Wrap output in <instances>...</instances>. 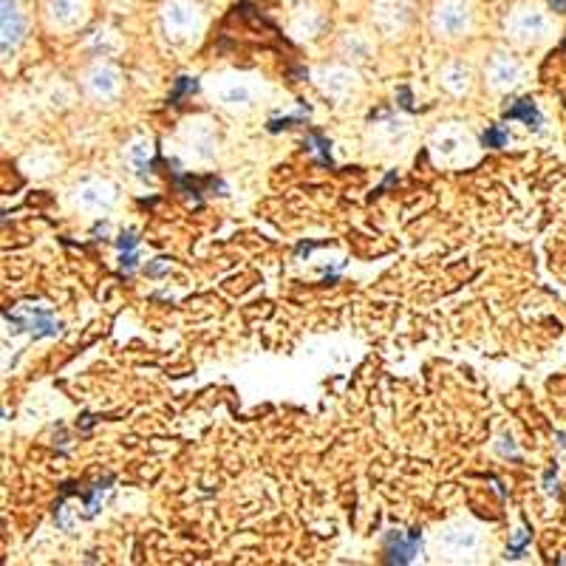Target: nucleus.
Masks as SVG:
<instances>
[{
    "label": "nucleus",
    "instance_id": "f257e3e1",
    "mask_svg": "<svg viewBox=\"0 0 566 566\" xmlns=\"http://www.w3.org/2000/svg\"><path fill=\"white\" fill-rule=\"evenodd\" d=\"M419 544H422V530L414 527L408 533H399V530H388L383 539V553H385V564H397L405 566L411 564L419 553Z\"/></svg>",
    "mask_w": 566,
    "mask_h": 566
},
{
    "label": "nucleus",
    "instance_id": "f03ea898",
    "mask_svg": "<svg viewBox=\"0 0 566 566\" xmlns=\"http://www.w3.org/2000/svg\"><path fill=\"white\" fill-rule=\"evenodd\" d=\"M3 320L12 324L18 331H32L34 338H57L63 331V326L52 317V312L32 309V306H23L21 315L3 312Z\"/></svg>",
    "mask_w": 566,
    "mask_h": 566
},
{
    "label": "nucleus",
    "instance_id": "7ed1b4c3",
    "mask_svg": "<svg viewBox=\"0 0 566 566\" xmlns=\"http://www.w3.org/2000/svg\"><path fill=\"white\" fill-rule=\"evenodd\" d=\"M0 9H3V57H9L26 34V21L18 9V0H0Z\"/></svg>",
    "mask_w": 566,
    "mask_h": 566
},
{
    "label": "nucleus",
    "instance_id": "20e7f679",
    "mask_svg": "<svg viewBox=\"0 0 566 566\" xmlns=\"http://www.w3.org/2000/svg\"><path fill=\"white\" fill-rule=\"evenodd\" d=\"M505 120H521L527 122V128L533 131L541 128V114L539 109H535L533 100H519L516 105H510V109L505 111Z\"/></svg>",
    "mask_w": 566,
    "mask_h": 566
},
{
    "label": "nucleus",
    "instance_id": "39448f33",
    "mask_svg": "<svg viewBox=\"0 0 566 566\" xmlns=\"http://www.w3.org/2000/svg\"><path fill=\"white\" fill-rule=\"evenodd\" d=\"M306 145H315V148H309V150H317V154H320V159H317V162L326 165V168H335V159H331V154H329L331 145H329V139L320 134V131H312L309 142H306Z\"/></svg>",
    "mask_w": 566,
    "mask_h": 566
},
{
    "label": "nucleus",
    "instance_id": "423d86ee",
    "mask_svg": "<svg viewBox=\"0 0 566 566\" xmlns=\"http://www.w3.org/2000/svg\"><path fill=\"white\" fill-rule=\"evenodd\" d=\"M196 91H199V82L193 80V77H179V80H176V88H173V91H170L168 102H170V105H179V102H182L184 97L196 94Z\"/></svg>",
    "mask_w": 566,
    "mask_h": 566
},
{
    "label": "nucleus",
    "instance_id": "0eeeda50",
    "mask_svg": "<svg viewBox=\"0 0 566 566\" xmlns=\"http://www.w3.org/2000/svg\"><path fill=\"white\" fill-rule=\"evenodd\" d=\"M482 145H485V148H505L507 131L501 128V125H490V128L482 134Z\"/></svg>",
    "mask_w": 566,
    "mask_h": 566
},
{
    "label": "nucleus",
    "instance_id": "6e6552de",
    "mask_svg": "<svg viewBox=\"0 0 566 566\" xmlns=\"http://www.w3.org/2000/svg\"><path fill=\"white\" fill-rule=\"evenodd\" d=\"M136 267H139V256H136V250L122 252V258H120V275H122V278L134 275Z\"/></svg>",
    "mask_w": 566,
    "mask_h": 566
},
{
    "label": "nucleus",
    "instance_id": "1a4fd4ad",
    "mask_svg": "<svg viewBox=\"0 0 566 566\" xmlns=\"http://www.w3.org/2000/svg\"><path fill=\"white\" fill-rule=\"evenodd\" d=\"M297 122H306V116L297 114V116H283V120H270V125H267V128H270V134H278V131L292 128V125H297Z\"/></svg>",
    "mask_w": 566,
    "mask_h": 566
},
{
    "label": "nucleus",
    "instance_id": "9d476101",
    "mask_svg": "<svg viewBox=\"0 0 566 566\" xmlns=\"http://www.w3.org/2000/svg\"><path fill=\"white\" fill-rule=\"evenodd\" d=\"M136 244H139V238L134 236V233H122L120 238H116V247H120L122 252H128V250H136Z\"/></svg>",
    "mask_w": 566,
    "mask_h": 566
},
{
    "label": "nucleus",
    "instance_id": "9b49d317",
    "mask_svg": "<svg viewBox=\"0 0 566 566\" xmlns=\"http://www.w3.org/2000/svg\"><path fill=\"white\" fill-rule=\"evenodd\" d=\"M317 247H329V241H304V244H297L295 256H309V252L317 250Z\"/></svg>",
    "mask_w": 566,
    "mask_h": 566
},
{
    "label": "nucleus",
    "instance_id": "f8f14e48",
    "mask_svg": "<svg viewBox=\"0 0 566 566\" xmlns=\"http://www.w3.org/2000/svg\"><path fill=\"white\" fill-rule=\"evenodd\" d=\"M165 270H168V261H165V258H159V261H156V263H148V275L159 278Z\"/></svg>",
    "mask_w": 566,
    "mask_h": 566
},
{
    "label": "nucleus",
    "instance_id": "ddd939ff",
    "mask_svg": "<svg viewBox=\"0 0 566 566\" xmlns=\"http://www.w3.org/2000/svg\"><path fill=\"white\" fill-rule=\"evenodd\" d=\"M399 105H403L405 111H414V102H411V91L408 88H399Z\"/></svg>",
    "mask_w": 566,
    "mask_h": 566
},
{
    "label": "nucleus",
    "instance_id": "4468645a",
    "mask_svg": "<svg viewBox=\"0 0 566 566\" xmlns=\"http://www.w3.org/2000/svg\"><path fill=\"white\" fill-rule=\"evenodd\" d=\"M527 541H530V535H527V533H521V535H519V539L512 541V546H510V553H512V555H519V553H521V550H524V544H527Z\"/></svg>",
    "mask_w": 566,
    "mask_h": 566
},
{
    "label": "nucleus",
    "instance_id": "2eb2a0df",
    "mask_svg": "<svg viewBox=\"0 0 566 566\" xmlns=\"http://www.w3.org/2000/svg\"><path fill=\"white\" fill-rule=\"evenodd\" d=\"M546 3H550L555 12H566V0H546Z\"/></svg>",
    "mask_w": 566,
    "mask_h": 566
}]
</instances>
